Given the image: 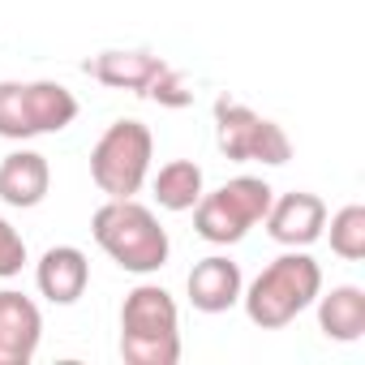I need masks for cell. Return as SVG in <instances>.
Masks as SVG:
<instances>
[{"mask_svg": "<svg viewBox=\"0 0 365 365\" xmlns=\"http://www.w3.org/2000/svg\"><path fill=\"white\" fill-rule=\"evenodd\" d=\"M271 194H275V190L267 185L262 176H237V180H228L224 190L198 198V215H194L198 237L211 241V245H232V241H241L258 220H267V211H271V202H275Z\"/></svg>", "mask_w": 365, "mask_h": 365, "instance_id": "cell-6", "label": "cell"}, {"mask_svg": "<svg viewBox=\"0 0 365 365\" xmlns=\"http://www.w3.org/2000/svg\"><path fill=\"white\" fill-rule=\"evenodd\" d=\"M120 356L129 365H176V301L159 284H138L120 305Z\"/></svg>", "mask_w": 365, "mask_h": 365, "instance_id": "cell-2", "label": "cell"}, {"mask_svg": "<svg viewBox=\"0 0 365 365\" xmlns=\"http://www.w3.org/2000/svg\"><path fill=\"white\" fill-rule=\"evenodd\" d=\"M35 279H39V292H43L52 305H73V301L86 292V284H91V262H86L82 250L56 245V250H48V254L39 258Z\"/></svg>", "mask_w": 365, "mask_h": 365, "instance_id": "cell-11", "label": "cell"}, {"mask_svg": "<svg viewBox=\"0 0 365 365\" xmlns=\"http://www.w3.org/2000/svg\"><path fill=\"white\" fill-rule=\"evenodd\" d=\"M190 301L194 309L202 314H224L241 301V267L232 258H202L194 271H190Z\"/></svg>", "mask_w": 365, "mask_h": 365, "instance_id": "cell-12", "label": "cell"}, {"mask_svg": "<svg viewBox=\"0 0 365 365\" xmlns=\"http://www.w3.org/2000/svg\"><path fill=\"white\" fill-rule=\"evenodd\" d=\"M322 228H327V207L318 194H284L267 211V232L288 250L314 245L322 237Z\"/></svg>", "mask_w": 365, "mask_h": 365, "instance_id": "cell-9", "label": "cell"}, {"mask_svg": "<svg viewBox=\"0 0 365 365\" xmlns=\"http://www.w3.org/2000/svg\"><path fill=\"white\" fill-rule=\"evenodd\" d=\"M163 61L150 52H99L95 61H86V73H95L103 86H125V91H142L159 78Z\"/></svg>", "mask_w": 365, "mask_h": 365, "instance_id": "cell-14", "label": "cell"}, {"mask_svg": "<svg viewBox=\"0 0 365 365\" xmlns=\"http://www.w3.org/2000/svg\"><path fill=\"white\" fill-rule=\"evenodd\" d=\"M155 198L163 211H190L202 198V168L194 159H172L155 176Z\"/></svg>", "mask_w": 365, "mask_h": 365, "instance_id": "cell-15", "label": "cell"}, {"mask_svg": "<svg viewBox=\"0 0 365 365\" xmlns=\"http://www.w3.org/2000/svg\"><path fill=\"white\" fill-rule=\"evenodd\" d=\"M78 99L61 82H0V138H35L61 133L73 125Z\"/></svg>", "mask_w": 365, "mask_h": 365, "instance_id": "cell-5", "label": "cell"}, {"mask_svg": "<svg viewBox=\"0 0 365 365\" xmlns=\"http://www.w3.org/2000/svg\"><path fill=\"white\" fill-rule=\"evenodd\" d=\"M215 112H220V150L228 159L237 163H288L292 159V142L275 120L232 99H220Z\"/></svg>", "mask_w": 365, "mask_h": 365, "instance_id": "cell-7", "label": "cell"}, {"mask_svg": "<svg viewBox=\"0 0 365 365\" xmlns=\"http://www.w3.org/2000/svg\"><path fill=\"white\" fill-rule=\"evenodd\" d=\"M22 267H26V241L9 220H0V279L18 275Z\"/></svg>", "mask_w": 365, "mask_h": 365, "instance_id": "cell-17", "label": "cell"}, {"mask_svg": "<svg viewBox=\"0 0 365 365\" xmlns=\"http://www.w3.org/2000/svg\"><path fill=\"white\" fill-rule=\"evenodd\" d=\"M331 250L348 262H361L365 258V207H344L331 215Z\"/></svg>", "mask_w": 365, "mask_h": 365, "instance_id": "cell-16", "label": "cell"}, {"mask_svg": "<svg viewBox=\"0 0 365 365\" xmlns=\"http://www.w3.org/2000/svg\"><path fill=\"white\" fill-rule=\"evenodd\" d=\"M146 95H150V99H159V103H168V108H180V103H190L185 78H180V73H172L168 65H163V69H159V78L146 86Z\"/></svg>", "mask_w": 365, "mask_h": 365, "instance_id": "cell-18", "label": "cell"}, {"mask_svg": "<svg viewBox=\"0 0 365 365\" xmlns=\"http://www.w3.org/2000/svg\"><path fill=\"white\" fill-rule=\"evenodd\" d=\"M318 327L327 339H339V344H356L365 335V292L352 288V284H339L322 297L318 305Z\"/></svg>", "mask_w": 365, "mask_h": 365, "instance_id": "cell-13", "label": "cell"}, {"mask_svg": "<svg viewBox=\"0 0 365 365\" xmlns=\"http://www.w3.org/2000/svg\"><path fill=\"white\" fill-rule=\"evenodd\" d=\"M150 155H155V138L142 120H112L103 129V138L91 150V176L108 198H133L142 190V180L150 172Z\"/></svg>", "mask_w": 365, "mask_h": 365, "instance_id": "cell-4", "label": "cell"}, {"mask_svg": "<svg viewBox=\"0 0 365 365\" xmlns=\"http://www.w3.org/2000/svg\"><path fill=\"white\" fill-rule=\"evenodd\" d=\"M91 232H95L99 250L133 275H150L168 262V232L133 198H108L91 215Z\"/></svg>", "mask_w": 365, "mask_h": 365, "instance_id": "cell-1", "label": "cell"}, {"mask_svg": "<svg viewBox=\"0 0 365 365\" xmlns=\"http://www.w3.org/2000/svg\"><path fill=\"white\" fill-rule=\"evenodd\" d=\"M43 335L39 305L14 288L0 292V365H31Z\"/></svg>", "mask_w": 365, "mask_h": 365, "instance_id": "cell-8", "label": "cell"}, {"mask_svg": "<svg viewBox=\"0 0 365 365\" xmlns=\"http://www.w3.org/2000/svg\"><path fill=\"white\" fill-rule=\"evenodd\" d=\"M48 185H52V168L39 150H14L0 159V198L9 207L18 211L39 207L48 198Z\"/></svg>", "mask_w": 365, "mask_h": 365, "instance_id": "cell-10", "label": "cell"}, {"mask_svg": "<svg viewBox=\"0 0 365 365\" xmlns=\"http://www.w3.org/2000/svg\"><path fill=\"white\" fill-rule=\"evenodd\" d=\"M322 292V267L292 250V254H279L245 292V314L254 327L262 331H279L288 327L305 305H314V297Z\"/></svg>", "mask_w": 365, "mask_h": 365, "instance_id": "cell-3", "label": "cell"}]
</instances>
